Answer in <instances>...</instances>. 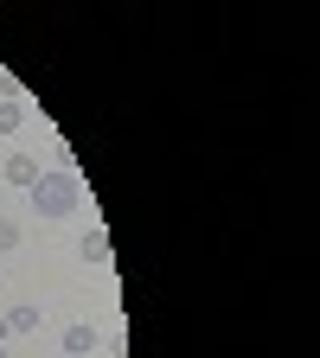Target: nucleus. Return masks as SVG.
Listing matches in <instances>:
<instances>
[{
  "label": "nucleus",
  "instance_id": "obj_6",
  "mask_svg": "<svg viewBox=\"0 0 320 358\" xmlns=\"http://www.w3.org/2000/svg\"><path fill=\"white\" fill-rule=\"evenodd\" d=\"M39 320H45L39 307H13V313H7V333H39Z\"/></svg>",
  "mask_w": 320,
  "mask_h": 358
},
{
  "label": "nucleus",
  "instance_id": "obj_7",
  "mask_svg": "<svg viewBox=\"0 0 320 358\" xmlns=\"http://www.w3.org/2000/svg\"><path fill=\"white\" fill-rule=\"evenodd\" d=\"M13 250H20V224L0 217V256H13Z\"/></svg>",
  "mask_w": 320,
  "mask_h": 358
},
{
  "label": "nucleus",
  "instance_id": "obj_2",
  "mask_svg": "<svg viewBox=\"0 0 320 358\" xmlns=\"http://www.w3.org/2000/svg\"><path fill=\"white\" fill-rule=\"evenodd\" d=\"M83 352H97V327H90V320H71L64 327V358H83Z\"/></svg>",
  "mask_w": 320,
  "mask_h": 358
},
{
  "label": "nucleus",
  "instance_id": "obj_4",
  "mask_svg": "<svg viewBox=\"0 0 320 358\" xmlns=\"http://www.w3.org/2000/svg\"><path fill=\"white\" fill-rule=\"evenodd\" d=\"M83 262H97V268H116V262H109V237L97 231V224H90V237H83Z\"/></svg>",
  "mask_w": 320,
  "mask_h": 358
},
{
  "label": "nucleus",
  "instance_id": "obj_3",
  "mask_svg": "<svg viewBox=\"0 0 320 358\" xmlns=\"http://www.w3.org/2000/svg\"><path fill=\"white\" fill-rule=\"evenodd\" d=\"M0 179H13V186H32V179H39V160H32V154H7Z\"/></svg>",
  "mask_w": 320,
  "mask_h": 358
},
{
  "label": "nucleus",
  "instance_id": "obj_8",
  "mask_svg": "<svg viewBox=\"0 0 320 358\" xmlns=\"http://www.w3.org/2000/svg\"><path fill=\"white\" fill-rule=\"evenodd\" d=\"M7 339H13V333H7V320H0V345H7Z\"/></svg>",
  "mask_w": 320,
  "mask_h": 358
},
{
  "label": "nucleus",
  "instance_id": "obj_5",
  "mask_svg": "<svg viewBox=\"0 0 320 358\" xmlns=\"http://www.w3.org/2000/svg\"><path fill=\"white\" fill-rule=\"evenodd\" d=\"M20 128H26V103L7 96V103H0V134H20Z\"/></svg>",
  "mask_w": 320,
  "mask_h": 358
},
{
  "label": "nucleus",
  "instance_id": "obj_1",
  "mask_svg": "<svg viewBox=\"0 0 320 358\" xmlns=\"http://www.w3.org/2000/svg\"><path fill=\"white\" fill-rule=\"evenodd\" d=\"M26 192H32V211H39V217H64V211H77V173H71V166L39 173Z\"/></svg>",
  "mask_w": 320,
  "mask_h": 358
},
{
  "label": "nucleus",
  "instance_id": "obj_9",
  "mask_svg": "<svg viewBox=\"0 0 320 358\" xmlns=\"http://www.w3.org/2000/svg\"><path fill=\"white\" fill-rule=\"evenodd\" d=\"M0 358H7V345H0Z\"/></svg>",
  "mask_w": 320,
  "mask_h": 358
}]
</instances>
